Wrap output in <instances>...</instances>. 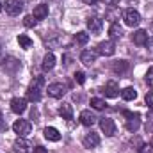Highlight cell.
Segmentation results:
<instances>
[{"label": "cell", "mask_w": 153, "mask_h": 153, "mask_svg": "<svg viewBox=\"0 0 153 153\" xmlns=\"http://www.w3.org/2000/svg\"><path fill=\"white\" fill-rule=\"evenodd\" d=\"M53 66H55V55L52 52H48L41 62V68H43V71H50V70H53Z\"/></svg>", "instance_id": "16"}, {"label": "cell", "mask_w": 153, "mask_h": 153, "mask_svg": "<svg viewBox=\"0 0 153 153\" xmlns=\"http://www.w3.org/2000/svg\"><path fill=\"white\" fill-rule=\"evenodd\" d=\"M116 52V45L112 39H107V41H102L100 45H98V53H102V55H105V57H111V55H114Z\"/></svg>", "instance_id": "6"}, {"label": "cell", "mask_w": 153, "mask_h": 153, "mask_svg": "<svg viewBox=\"0 0 153 153\" xmlns=\"http://www.w3.org/2000/svg\"><path fill=\"white\" fill-rule=\"evenodd\" d=\"M103 93H105V96H107V98H116V96L119 94V85L116 84L114 80H111V82H107V84H105Z\"/></svg>", "instance_id": "12"}, {"label": "cell", "mask_w": 153, "mask_h": 153, "mask_svg": "<svg viewBox=\"0 0 153 153\" xmlns=\"http://www.w3.org/2000/svg\"><path fill=\"white\" fill-rule=\"evenodd\" d=\"M80 61H82L85 66H91V64L96 61V52H93V50H84V52L80 53Z\"/></svg>", "instance_id": "17"}, {"label": "cell", "mask_w": 153, "mask_h": 153, "mask_svg": "<svg viewBox=\"0 0 153 153\" xmlns=\"http://www.w3.org/2000/svg\"><path fill=\"white\" fill-rule=\"evenodd\" d=\"M43 87H45V76H36L30 82L29 89H27V100L29 102H34V103L39 102L41 96H43Z\"/></svg>", "instance_id": "1"}, {"label": "cell", "mask_w": 153, "mask_h": 153, "mask_svg": "<svg viewBox=\"0 0 153 153\" xmlns=\"http://www.w3.org/2000/svg\"><path fill=\"white\" fill-rule=\"evenodd\" d=\"M82 144L85 146V148H96L98 144H100V137H98V134H87L84 139H82Z\"/></svg>", "instance_id": "14"}, {"label": "cell", "mask_w": 153, "mask_h": 153, "mask_svg": "<svg viewBox=\"0 0 153 153\" xmlns=\"http://www.w3.org/2000/svg\"><path fill=\"white\" fill-rule=\"evenodd\" d=\"M4 5H5V13L9 16H18L22 13V9H23V4L20 0H5Z\"/></svg>", "instance_id": "5"}, {"label": "cell", "mask_w": 153, "mask_h": 153, "mask_svg": "<svg viewBox=\"0 0 153 153\" xmlns=\"http://www.w3.org/2000/svg\"><path fill=\"white\" fill-rule=\"evenodd\" d=\"M75 80L78 82V84H84V82H85V75H84L82 71H76L75 73Z\"/></svg>", "instance_id": "31"}, {"label": "cell", "mask_w": 153, "mask_h": 153, "mask_svg": "<svg viewBox=\"0 0 153 153\" xmlns=\"http://www.w3.org/2000/svg\"><path fill=\"white\" fill-rule=\"evenodd\" d=\"M87 29H89L93 34H98V32L103 29V22H102L100 18L93 16V18H89V20H87Z\"/></svg>", "instance_id": "13"}, {"label": "cell", "mask_w": 153, "mask_h": 153, "mask_svg": "<svg viewBox=\"0 0 153 153\" xmlns=\"http://www.w3.org/2000/svg\"><path fill=\"white\" fill-rule=\"evenodd\" d=\"M82 2H84V4H87V5H94L98 0H82Z\"/></svg>", "instance_id": "36"}, {"label": "cell", "mask_w": 153, "mask_h": 153, "mask_svg": "<svg viewBox=\"0 0 153 153\" xmlns=\"http://www.w3.org/2000/svg\"><path fill=\"white\" fill-rule=\"evenodd\" d=\"M100 128H102V132H103L105 135H109V137L114 135V132H116V125L111 117H100Z\"/></svg>", "instance_id": "9"}, {"label": "cell", "mask_w": 153, "mask_h": 153, "mask_svg": "<svg viewBox=\"0 0 153 153\" xmlns=\"http://www.w3.org/2000/svg\"><path fill=\"white\" fill-rule=\"evenodd\" d=\"M59 114L62 116L64 119H71V117H73V109H71V105H70V103H62V105L59 107Z\"/></svg>", "instance_id": "21"}, {"label": "cell", "mask_w": 153, "mask_h": 153, "mask_svg": "<svg viewBox=\"0 0 153 153\" xmlns=\"http://www.w3.org/2000/svg\"><path fill=\"white\" fill-rule=\"evenodd\" d=\"M7 128V125H5V121H4V116L0 112V130H5Z\"/></svg>", "instance_id": "32"}, {"label": "cell", "mask_w": 153, "mask_h": 153, "mask_svg": "<svg viewBox=\"0 0 153 153\" xmlns=\"http://www.w3.org/2000/svg\"><path fill=\"white\" fill-rule=\"evenodd\" d=\"M152 148H153V139H152Z\"/></svg>", "instance_id": "38"}, {"label": "cell", "mask_w": 153, "mask_h": 153, "mask_svg": "<svg viewBox=\"0 0 153 153\" xmlns=\"http://www.w3.org/2000/svg\"><path fill=\"white\" fill-rule=\"evenodd\" d=\"M13 130H14V134H18L20 137H25V135L30 134L32 125H30V121H27V119H18V121H14Z\"/></svg>", "instance_id": "3"}, {"label": "cell", "mask_w": 153, "mask_h": 153, "mask_svg": "<svg viewBox=\"0 0 153 153\" xmlns=\"http://www.w3.org/2000/svg\"><path fill=\"white\" fill-rule=\"evenodd\" d=\"M152 30H153V23H152Z\"/></svg>", "instance_id": "40"}, {"label": "cell", "mask_w": 153, "mask_h": 153, "mask_svg": "<svg viewBox=\"0 0 153 153\" xmlns=\"http://www.w3.org/2000/svg\"><path fill=\"white\" fill-rule=\"evenodd\" d=\"M144 102H146V105H148L150 109H153V91L146 93V96H144Z\"/></svg>", "instance_id": "29"}, {"label": "cell", "mask_w": 153, "mask_h": 153, "mask_svg": "<svg viewBox=\"0 0 153 153\" xmlns=\"http://www.w3.org/2000/svg\"><path fill=\"white\" fill-rule=\"evenodd\" d=\"M146 82H148V85L153 89V66L148 70V73H146Z\"/></svg>", "instance_id": "30"}, {"label": "cell", "mask_w": 153, "mask_h": 153, "mask_svg": "<svg viewBox=\"0 0 153 153\" xmlns=\"http://www.w3.org/2000/svg\"><path fill=\"white\" fill-rule=\"evenodd\" d=\"M46 93H48L52 98H61V96H64V93H66V85H64V84H59V82L50 84V85L46 87Z\"/></svg>", "instance_id": "8"}, {"label": "cell", "mask_w": 153, "mask_h": 153, "mask_svg": "<svg viewBox=\"0 0 153 153\" xmlns=\"http://www.w3.org/2000/svg\"><path fill=\"white\" fill-rule=\"evenodd\" d=\"M23 23H25V27H34L36 25V18L34 16H25L23 18Z\"/></svg>", "instance_id": "28"}, {"label": "cell", "mask_w": 153, "mask_h": 153, "mask_svg": "<svg viewBox=\"0 0 153 153\" xmlns=\"http://www.w3.org/2000/svg\"><path fill=\"white\" fill-rule=\"evenodd\" d=\"M91 107L96 111H103L105 109V102L102 98H91Z\"/></svg>", "instance_id": "26"}, {"label": "cell", "mask_w": 153, "mask_h": 153, "mask_svg": "<svg viewBox=\"0 0 153 153\" xmlns=\"http://www.w3.org/2000/svg\"><path fill=\"white\" fill-rule=\"evenodd\" d=\"M94 121H96V117L91 111H82L80 112V123L84 126H91V125H94Z\"/></svg>", "instance_id": "18"}, {"label": "cell", "mask_w": 153, "mask_h": 153, "mask_svg": "<svg viewBox=\"0 0 153 153\" xmlns=\"http://www.w3.org/2000/svg\"><path fill=\"white\" fill-rule=\"evenodd\" d=\"M18 43H20L22 48H30L32 46V39L29 38V36H25V34H20L18 36Z\"/></svg>", "instance_id": "25"}, {"label": "cell", "mask_w": 153, "mask_h": 153, "mask_svg": "<svg viewBox=\"0 0 153 153\" xmlns=\"http://www.w3.org/2000/svg\"><path fill=\"white\" fill-rule=\"evenodd\" d=\"M146 45H148V46L153 50V38H148V43H146Z\"/></svg>", "instance_id": "37"}, {"label": "cell", "mask_w": 153, "mask_h": 153, "mask_svg": "<svg viewBox=\"0 0 153 153\" xmlns=\"http://www.w3.org/2000/svg\"><path fill=\"white\" fill-rule=\"evenodd\" d=\"M121 96H123V100L130 102V100H135V98H137V91H135L134 87H125V89L121 91Z\"/></svg>", "instance_id": "22"}, {"label": "cell", "mask_w": 153, "mask_h": 153, "mask_svg": "<svg viewBox=\"0 0 153 153\" xmlns=\"http://www.w3.org/2000/svg\"><path fill=\"white\" fill-rule=\"evenodd\" d=\"M123 18H125V23L128 27H137L141 23V14L135 9H126L125 14H123Z\"/></svg>", "instance_id": "4"}, {"label": "cell", "mask_w": 153, "mask_h": 153, "mask_svg": "<svg viewBox=\"0 0 153 153\" xmlns=\"http://www.w3.org/2000/svg\"><path fill=\"white\" fill-rule=\"evenodd\" d=\"M43 134H45V137H46L48 141H53V143L61 141V134H59V130H57V128H53V126H46Z\"/></svg>", "instance_id": "19"}, {"label": "cell", "mask_w": 153, "mask_h": 153, "mask_svg": "<svg viewBox=\"0 0 153 153\" xmlns=\"http://www.w3.org/2000/svg\"><path fill=\"white\" fill-rule=\"evenodd\" d=\"M46 16H48V5L41 4V5H36V7H34V18H36V20H43V18H46Z\"/></svg>", "instance_id": "20"}, {"label": "cell", "mask_w": 153, "mask_h": 153, "mask_svg": "<svg viewBox=\"0 0 153 153\" xmlns=\"http://www.w3.org/2000/svg\"><path fill=\"white\" fill-rule=\"evenodd\" d=\"M34 153H48V152H46V148H43V146H36V148H34Z\"/></svg>", "instance_id": "33"}, {"label": "cell", "mask_w": 153, "mask_h": 153, "mask_svg": "<svg viewBox=\"0 0 153 153\" xmlns=\"http://www.w3.org/2000/svg\"><path fill=\"white\" fill-rule=\"evenodd\" d=\"M13 150L16 153H32V146H30V143H29L27 139L18 137V139L14 141V144H13Z\"/></svg>", "instance_id": "7"}, {"label": "cell", "mask_w": 153, "mask_h": 153, "mask_svg": "<svg viewBox=\"0 0 153 153\" xmlns=\"http://www.w3.org/2000/svg\"><path fill=\"white\" fill-rule=\"evenodd\" d=\"M109 34H111V38L112 39H117L121 38V34H123V30H121V27H119V23H111V27H109Z\"/></svg>", "instance_id": "24"}, {"label": "cell", "mask_w": 153, "mask_h": 153, "mask_svg": "<svg viewBox=\"0 0 153 153\" xmlns=\"http://www.w3.org/2000/svg\"><path fill=\"white\" fill-rule=\"evenodd\" d=\"M112 70H114V73H125L126 70H128V62L126 61H116L114 64H112Z\"/></svg>", "instance_id": "23"}, {"label": "cell", "mask_w": 153, "mask_h": 153, "mask_svg": "<svg viewBox=\"0 0 153 153\" xmlns=\"http://www.w3.org/2000/svg\"><path fill=\"white\" fill-rule=\"evenodd\" d=\"M132 39H134V43H135L137 46H144V45L148 43V32H146V30H143V29H139V30H135V32H134Z\"/></svg>", "instance_id": "15"}, {"label": "cell", "mask_w": 153, "mask_h": 153, "mask_svg": "<svg viewBox=\"0 0 153 153\" xmlns=\"http://www.w3.org/2000/svg\"><path fill=\"white\" fill-rule=\"evenodd\" d=\"M152 146H141V152L143 153H153V150H150Z\"/></svg>", "instance_id": "35"}, {"label": "cell", "mask_w": 153, "mask_h": 153, "mask_svg": "<svg viewBox=\"0 0 153 153\" xmlns=\"http://www.w3.org/2000/svg\"><path fill=\"white\" fill-rule=\"evenodd\" d=\"M123 116L126 117V128H128L130 132H137V128H139V125H141V116H139V112L125 111Z\"/></svg>", "instance_id": "2"}, {"label": "cell", "mask_w": 153, "mask_h": 153, "mask_svg": "<svg viewBox=\"0 0 153 153\" xmlns=\"http://www.w3.org/2000/svg\"><path fill=\"white\" fill-rule=\"evenodd\" d=\"M0 11H2V4H0Z\"/></svg>", "instance_id": "39"}, {"label": "cell", "mask_w": 153, "mask_h": 153, "mask_svg": "<svg viewBox=\"0 0 153 153\" xmlns=\"http://www.w3.org/2000/svg\"><path fill=\"white\" fill-rule=\"evenodd\" d=\"M75 41L78 45H85V43L89 41V34H87V32H78L75 36Z\"/></svg>", "instance_id": "27"}, {"label": "cell", "mask_w": 153, "mask_h": 153, "mask_svg": "<svg viewBox=\"0 0 153 153\" xmlns=\"http://www.w3.org/2000/svg\"><path fill=\"white\" fill-rule=\"evenodd\" d=\"M11 111L14 114H23L27 111V100L25 98H13L11 100Z\"/></svg>", "instance_id": "10"}, {"label": "cell", "mask_w": 153, "mask_h": 153, "mask_svg": "<svg viewBox=\"0 0 153 153\" xmlns=\"http://www.w3.org/2000/svg\"><path fill=\"white\" fill-rule=\"evenodd\" d=\"M2 62H4L5 71H9V73H16V71L20 70V61L14 59V57H7V59H4Z\"/></svg>", "instance_id": "11"}, {"label": "cell", "mask_w": 153, "mask_h": 153, "mask_svg": "<svg viewBox=\"0 0 153 153\" xmlns=\"http://www.w3.org/2000/svg\"><path fill=\"white\" fill-rule=\"evenodd\" d=\"M103 4H107V5H116V4H119V0H102Z\"/></svg>", "instance_id": "34"}]
</instances>
